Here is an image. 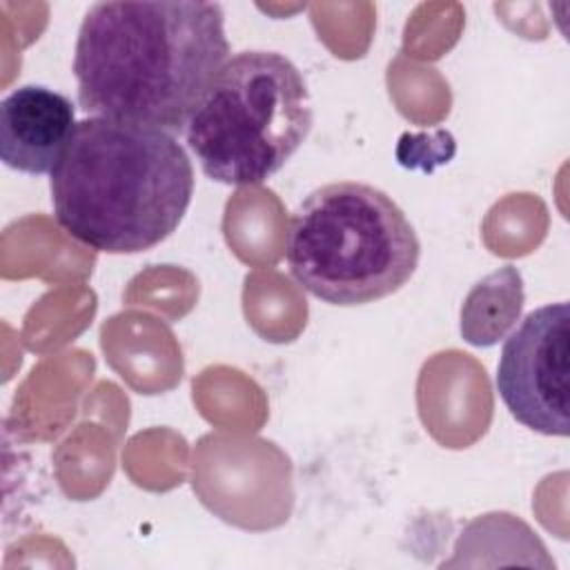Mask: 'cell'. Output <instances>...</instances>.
<instances>
[{"mask_svg":"<svg viewBox=\"0 0 570 570\" xmlns=\"http://www.w3.org/2000/svg\"><path fill=\"white\" fill-rule=\"evenodd\" d=\"M227 60L218 2H96L82 16L73 49L78 105L96 118L183 134Z\"/></svg>","mask_w":570,"mask_h":570,"instance_id":"obj_1","label":"cell"},{"mask_svg":"<svg viewBox=\"0 0 570 570\" xmlns=\"http://www.w3.org/2000/svg\"><path fill=\"white\" fill-rule=\"evenodd\" d=\"M58 225L105 254L156 247L183 223L194 167L171 131L89 116L49 178Z\"/></svg>","mask_w":570,"mask_h":570,"instance_id":"obj_2","label":"cell"},{"mask_svg":"<svg viewBox=\"0 0 570 570\" xmlns=\"http://www.w3.org/2000/svg\"><path fill=\"white\" fill-rule=\"evenodd\" d=\"M294 281L330 305H365L399 292L416 272L419 236L379 187L327 183L303 198L287 229Z\"/></svg>","mask_w":570,"mask_h":570,"instance_id":"obj_3","label":"cell"},{"mask_svg":"<svg viewBox=\"0 0 570 570\" xmlns=\"http://www.w3.org/2000/svg\"><path fill=\"white\" fill-rule=\"evenodd\" d=\"M312 125L303 71L278 51L252 49L229 56L183 136L207 178L258 185L285 167Z\"/></svg>","mask_w":570,"mask_h":570,"instance_id":"obj_4","label":"cell"},{"mask_svg":"<svg viewBox=\"0 0 570 570\" xmlns=\"http://www.w3.org/2000/svg\"><path fill=\"white\" fill-rule=\"evenodd\" d=\"M570 307L532 309L510 332L497 365V390L510 414L546 436L570 432Z\"/></svg>","mask_w":570,"mask_h":570,"instance_id":"obj_5","label":"cell"},{"mask_svg":"<svg viewBox=\"0 0 570 570\" xmlns=\"http://www.w3.org/2000/svg\"><path fill=\"white\" fill-rule=\"evenodd\" d=\"M76 127V107L67 96L45 85H22L0 102V158L22 174H51Z\"/></svg>","mask_w":570,"mask_h":570,"instance_id":"obj_6","label":"cell"},{"mask_svg":"<svg viewBox=\"0 0 570 570\" xmlns=\"http://www.w3.org/2000/svg\"><path fill=\"white\" fill-rule=\"evenodd\" d=\"M523 278L514 265L481 278L463 301L461 336L476 347L497 345L523 309Z\"/></svg>","mask_w":570,"mask_h":570,"instance_id":"obj_7","label":"cell"}]
</instances>
